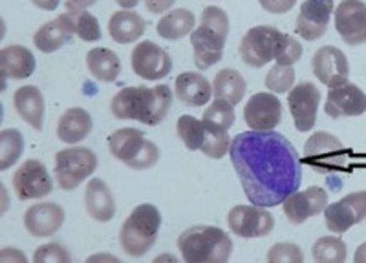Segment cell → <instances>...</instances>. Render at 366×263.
Returning <instances> with one entry per match:
<instances>
[{"instance_id": "cell-1", "label": "cell", "mask_w": 366, "mask_h": 263, "mask_svg": "<svg viewBox=\"0 0 366 263\" xmlns=\"http://www.w3.org/2000/svg\"><path fill=\"white\" fill-rule=\"evenodd\" d=\"M229 155L253 205H282L302 183V163L295 146L279 132H242L231 141Z\"/></svg>"}, {"instance_id": "cell-2", "label": "cell", "mask_w": 366, "mask_h": 263, "mask_svg": "<svg viewBox=\"0 0 366 263\" xmlns=\"http://www.w3.org/2000/svg\"><path fill=\"white\" fill-rule=\"evenodd\" d=\"M172 105V92L167 84L121 88L110 103V112L116 119H132L147 126L163 123Z\"/></svg>"}, {"instance_id": "cell-3", "label": "cell", "mask_w": 366, "mask_h": 263, "mask_svg": "<svg viewBox=\"0 0 366 263\" xmlns=\"http://www.w3.org/2000/svg\"><path fill=\"white\" fill-rule=\"evenodd\" d=\"M229 35L227 13L218 6H207L202 11L200 26L192 29V58L198 70H207L224 57L225 41Z\"/></svg>"}, {"instance_id": "cell-4", "label": "cell", "mask_w": 366, "mask_h": 263, "mask_svg": "<svg viewBox=\"0 0 366 263\" xmlns=\"http://www.w3.org/2000/svg\"><path fill=\"white\" fill-rule=\"evenodd\" d=\"M178 251L187 263H224L233 254V239L220 227L194 225L179 234Z\"/></svg>"}, {"instance_id": "cell-5", "label": "cell", "mask_w": 366, "mask_h": 263, "mask_svg": "<svg viewBox=\"0 0 366 263\" xmlns=\"http://www.w3.org/2000/svg\"><path fill=\"white\" fill-rule=\"evenodd\" d=\"M162 227V214L152 203L137 205L121 225L119 245L132 258L145 256L154 247Z\"/></svg>"}, {"instance_id": "cell-6", "label": "cell", "mask_w": 366, "mask_h": 263, "mask_svg": "<svg viewBox=\"0 0 366 263\" xmlns=\"http://www.w3.org/2000/svg\"><path fill=\"white\" fill-rule=\"evenodd\" d=\"M110 154L132 170H149L159 161V148L137 128H119L109 138Z\"/></svg>"}, {"instance_id": "cell-7", "label": "cell", "mask_w": 366, "mask_h": 263, "mask_svg": "<svg viewBox=\"0 0 366 263\" xmlns=\"http://www.w3.org/2000/svg\"><path fill=\"white\" fill-rule=\"evenodd\" d=\"M302 161L322 175L346 170L350 165V152L342 141L330 132H315L304 143Z\"/></svg>"}, {"instance_id": "cell-8", "label": "cell", "mask_w": 366, "mask_h": 263, "mask_svg": "<svg viewBox=\"0 0 366 263\" xmlns=\"http://www.w3.org/2000/svg\"><path fill=\"white\" fill-rule=\"evenodd\" d=\"M99 167L97 155L86 146H70L55 154V177L59 187L70 192L88 180Z\"/></svg>"}, {"instance_id": "cell-9", "label": "cell", "mask_w": 366, "mask_h": 263, "mask_svg": "<svg viewBox=\"0 0 366 263\" xmlns=\"http://www.w3.org/2000/svg\"><path fill=\"white\" fill-rule=\"evenodd\" d=\"M282 31L274 26H254L244 35L240 42L242 61L251 68H262L267 63L274 61L277 46H279Z\"/></svg>"}, {"instance_id": "cell-10", "label": "cell", "mask_w": 366, "mask_h": 263, "mask_svg": "<svg viewBox=\"0 0 366 263\" xmlns=\"http://www.w3.org/2000/svg\"><path fill=\"white\" fill-rule=\"evenodd\" d=\"M227 225L240 238H264L274 229V217L267 207L260 205H237L229 210Z\"/></svg>"}, {"instance_id": "cell-11", "label": "cell", "mask_w": 366, "mask_h": 263, "mask_svg": "<svg viewBox=\"0 0 366 263\" xmlns=\"http://www.w3.org/2000/svg\"><path fill=\"white\" fill-rule=\"evenodd\" d=\"M366 220V190L346 194L325 209V223L333 234H345Z\"/></svg>"}, {"instance_id": "cell-12", "label": "cell", "mask_w": 366, "mask_h": 263, "mask_svg": "<svg viewBox=\"0 0 366 263\" xmlns=\"http://www.w3.org/2000/svg\"><path fill=\"white\" fill-rule=\"evenodd\" d=\"M13 188L21 201L41 200L54 190V181L44 163L28 159L13 174Z\"/></svg>"}, {"instance_id": "cell-13", "label": "cell", "mask_w": 366, "mask_h": 263, "mask_svg": "<svg viewBox=\"0 0 366 263\" xmlns=\"http://www.w3.org/2000/svg\"><path fill=\"white\" fill-rule=\"evenodd\" d=\"M130 63L134 73L145 81H159L172 70L171 55L152 41H142L136 44L130 55Z\"/></svg>"}, {"instance_id": "cell-14", "label": "cell", "mask_w": 366, "mask_h": 263, "mask_svg": "<svg viewBox=\"0 0 366 263\" xmlns=\"http://www.w3.org/2000/svg\"><path fill=\"white\" fill-rule=\"evenodd\" d=\"M333 22L346 44L359 46L366 42V4L362 0H342L333 11Z\"/></svg>"}, {"instance_id": "cell-15", "label": "cell", "mask_w": 366, "mask_h": 263, "mask_svg": "<svg viewBox=\"0 0 366 263\" xmlns=\"http://www.w3.org/2000/svg\"><path fill=\"white\" fill-rule=\"evenodd\" d=\"M320 90L313 83H300L290 90L287 105L292 112L293 123L299 132H310L317 123V112H319Z\"/></svg>"}, {"instance_id": "cell-16", "label": "cell", "mask_w": 366, "mask_h": 263, "mask_svg": "<svg viewBox=\"0 0 366 263\" xmlns=\"http://www.w3.org/2000/svg\"><path fill=\"white\" fill-rule=\"evenodd\" d=\"M313 76L328 88L348 83L350 64L345 51L335 46H322L312 57Z\"/></svg>"}, {"instance_id": "cell-17", "label": "cell", "mask_w": 366, "mask_h": 263, "mask_svg": "<svg viewBox=\"0 0 366 263\" xmlns=\"http://www.w3.org/2000/svg\"><path fill=\"white\" fill-rule=\"evenodd\" d=\"M282 117V103L273 92H260L251 96L244 108V119L251 130L271 132L279 126Z\"/></svg>"}, {"instance_id": "cell-18", "label": "cell", "mask_w": 366, "mask_h": 263, "mask_svg": "<svg viewBox=\"0 0 366 263\" xmlns=\"http://www.w3.org/2000/svg\"><path fill=\"white\" fill-rule=\"evenodd\" d=\"M326 207H328V192L322 187H310L302 192L297 190L282 203L284 216L293 225H302L310 217L325 212Z\"/></svg>"}, {"instance_id": "cell-19", "label": "cell", "mask_w": 366, "mask_h": 263, "mask_svg": "<svg viewBox=\"0 0 366 263\" xmlns=\"http://www.w3.org/2000/svg\"><path fill=\"white\" fill-rule=\"evenodd\" d=\"M333 11V0H304L297 15L295 31L304 41H317L326 33Z\"/></svg>"}, {"instance_id": "cell-20", "label": "cell", "mask_w": 366, "mask_h": 263, "mask_svg": "<svg viewBox=\"0 0 366 263\" xmlns=\"http://www.w3.org/2000/svg\"><path fill=\"white\" fill-rule=\"evenodd\" d=\"M326 115L333 119L341 117H357L366 112V93L354 83H345L341 86L330 88L325 103Z\"/></svg>"}, {"instance_id": "cell-21", "label": "cell", "mask_w": 366, "mask_h": 263, "mask_svg": "<svg viewBox=\"0 0 366 263\" xmlns=\"http://www.w3.org/2000/svg\"><path fill=\"white\" fill-rule=\"evenodd\" d=\"M66 214L59 203H44L31 205L24 214V227L35 238H48L57 232L63 227Z\"/></svg>"}, {"instance_id": "cell-22", "label": "cell", "mask_w": 366, "mask_h": 263, "mask_svg": "<svg viewBox=\"0 0 366 263\" xmlns=\"http://www.w3.org/2000/svg\"><path fill=\"white\" fill-rule=\"evenodd\" d=\"M71 35H75L74 22H71L70 15L64 11L63 15L46 22L35 31L34 44L42 53H54V51L61 50L66 42H70Z\"/></svg>"}, {"instance_id": "cell-23", "label": "cell", "mask_w": 366, "mask_h": 263, "mask_svg": "<svg viewBox=\"0 0 366 263\" xmlns=\"http://www.w3.org/2000/svg\"><path fill=\"white\" fill-rule=\"evenodd\" d=\"M84 207L92 220L99 223L110 222L116 216V201L112 190L101 177H92L84 190Z\"/></svg>"}, {"instance_id": "cell-24", "label": "cell", "mask_w": 366, "mask_h": 263, "mask_svg": "<svg viewBox=\"0 0 366 263\" xmlns=\"http://www.w3.org/2000/svg\"><path fill=\"white\" fill-rule=\"evenodd\" d=\"M176 97L187 106H204L211 100L212 86L198 71H183L176 77L174 83Z\"/></svg>"}, {"instance_id": "cell-25", "label": "cell", "mask_w": 366, "mask_h": 263, "mask_svg": "<svg viewBox=\"0 0 366 263\" xmlns=\"http://www.w3.org/2000/svg\"><path fill=\"white\" fill-rule=\"evenodd\" d=\"M13 105H15L19 115L31 128L41 132L44 126V97L37 86L28 84V86L19 88L17 92L13 93Z\"/></svg>"}, {"instance_id": "cell-26", "label": "cell", "mask_w": 366, "mask_h": 263, "mask_svg": "<svg viewBox=\"0 0 366 263\" xmlns=\"http://www.w3.org/2000/svg\"><path fill=\"white\" fill-rule=\"evenodd\" d=\"M145 19L139 13L121 8L109 21L110 38L117 44H132L145 33Z\"/></svg>"}, {"instance_id": "cell-27", "label": "cell", "mask_w": 366, "mask_h": 263, "mask_svg": "<svg viewBox=\"0 0 366 263\" xmlns=\"http://www.w3.org/2000/svg\"><path fill=\"white\" fill-rule=\"evenodd\" d=\"M92 128H94V121H92L90 113L84 108L75 106V108H68L59 117L57 135L66 145H77L88 138Z\"/></svg>"}, {"instance_id": "cell-28", "label": "cell", "mask_w": 366, "mask_h": 263, "mask_svg": "<svg viewBox=\"0 0 366 263\" xmlns=\"http://www.w3.org/2000/svg\"><path fill=\"white\" fill-rule=\"evenodd\" d=\"M0 71L9 79H28L35 71V57L31 50L19 44L6 46L0 51Z\"/></svg>"}, {"instance_id": "cell-29", "label": "cell", "mask_w": 366, "mask_h": 263, "mask_svg": "<svg viewBox=\"0 0 366 263\" xmlns=\"http://www.w3.org/2000/svg\"><path fill=\"white\" fill-rule=\"evenodd\" d=\"M86 66L92 77L101 83H114L121 73V61L109 48H92L86 53Z\"/></svg>"}, {"instance_id": "cell-30", "label": "cell", "mask_w": 366, "mask_h": 263, "mask_svg": "<svg viewBox=\"0 0 366 263\" xmlns=\"http://www.w3.org/2000/svg\"><path fill=\"white\" fill-rule=\"evenodd\" d=\"M247 92L246 79L242 77V73L233 68H224L217 73L214 81H212V93L217 99L227 100L231 105L237 106L242 103L244 96Z\"/></svg>"}, {"instance_id": "cell-31", "label": "cell", "mask_w": 366, "mask_h": 263, "mask_svg": "<svg viewBox=\"0 0 366 263\" xmlns=\"http://www.w3.org/2000/svg\"><path fill=\"white\" fill-rule=\"evenodd\" d=\"M196 26V17L194 13L189 11V9H172L167 15H163L159 19L158 26V35L165 41H179L185 35H191L192 29Z\"/></svg>"}, {"instance_id": "cell-32", "label": "cell", "mask_w": 366, "mask_h": 263, "mask_svg": "<svg viewBox=\"0 0 366 263\" xmlns=\"http://www.w3.org/2000/svg\"><path fill=\"white\" fill-rule=\"evenodd\" d=\"M66 13L70 15L71 22H74L75 35L84 42H97L101 38V26L92 13H88L84 8H77V6L66 2Z\"/></svg>"}, {"instance_id": "cell-33", "label": "cell", "mask_w": 366, "mask_h": 263, "mask_svg": "<svg viewBox=\"0 0 366 263\" xmlns=\"http://www.w3.org/2000/svg\"><path fill=\"white\" fill-rule=\"evenodd\" d=\"M24 152V138L17 128L0 132V170H8L21 159Z\"/></svg>"}, {"instance_id": "cell-34", "label": "cell", "mask_w": 366, "mask_h": 263, "mask_svg": "<svg viewBox=\"0 0 366 263\" xmlns=\"http://www.w3.org/2000/svg\"><path fill=\"white\" fill-rule=\"evenodd\" d=\"M346 254V243L339 236H322L312 247V256L317 263H342Z\"/></svg>"}, {"instance_id": "cell-35", "label": "cell", "mask_w": 366, "mask_h": 263, "mask_svg": "<svg viewBox=\"0 0 366 263\" xmlns=\"http://www.w3.org/2000/svg\"><path fill=\"white\" fill-rule=\"evenodd\" d=\"M204 121V119H202ZM205 135L204 145H202L200 152L211 159H222L231 148V139H229L227 130L220 128V126L212 125V123L204 121Z\"/></svg>"}, {"instance_id": "cell-36", "label": "cell", "mask_w": 366, "mask_h": 263, "mask_svg": "<svg viewBox=\"0 0 366 263\" xmlns=\"http://www.w3.org/2000/svg\"><path fill=\"white\" fill-rule=\"evenodd\" d=\"M176 130H178V138L182 139L183 145L187 146V150H200L204 145V121H198L194 115H182L176 123Z\"/></svg>"}, {"instance_id": "cell-37", "label": "cell", "mask_w": 366, "mask_h": 263, "mask_svg": "<svg viewBox=\"0 0 366 263\" xmlns=\"http://www.w3.org/2000/svg\"><path fill=\"white\" fill-rule=\"evenodd\" d=\"M295 84V70L293 66L277 63L266 76V88L273 93L290 92Z\"/></svg>"}, {"instance_id": "cell-38", "label": "cell", "mask_w": 366, "mask_h": 263, "mask_svg": "<svg viewBox=\"0 0 366 263\" xmlns=\"http://www.w3.org/2000/svg\"><path fill=\"white\" fill-rule=\"evenodd\" d=\"M234 117H237V113H234V105H231L227 100L217 99L214 103H211V105L207 106V110L204 112L202 119L207 123H212V125L220 126V128L224 130H229L234 125Z\"/></svg>"}, {"instance_id": "cell-39", "label": "cell", "mask_w": 366, "mask_h": 263, "mask_svg": "<svg viewBox=\"0 0 366 263\" xmlns=\"http://www.w3.org/2000/svg\"><path fill=\"white\" fill-rule=\"evenodd\" d=\"M304 53V48L295 37L292 35L282 33L280 35L279 46H277V53H274V61L280 64H287V66H293L297 61H300Z\"/></svg>"}, {"instance_id": "cell-40", "label": "cell", "mask_w": 366, "mask_h": 263, "mask_svg": "<svg viewBox=\"0 0 366 263\" xmlns=\"http://www.w3.org/2000/svg\"><path fill=\"white\" fill-rule=\"evenodd\" d=\"M267 262L271 263H302L304 254L295 243H274L267 251Z\"/></svg>"}, {"instance_id": "cell-41", "label": "cell", "mask_w": 366, "mask_h": 263, "mask_svg": "<svg viewBox=\"0 0 366 263\" xmlns=\"http://www.w3.org/2000/svg\"><path fill=\"white\" fill-rule=\"evenodd\" d=\"M35 263H70V252L61 243H46L39 247L34 254Z\"/></svg>"}, {"instance_id": "cell-42", "label": "cell", "mask_w": 366, "mask_h": 263, "mask_svg": "<svg viewBox=\"0 0 366 263\" xmlns=\"http://www.w3.org/2000/svg\"><path fill=\"white\" fill-rule=\"evenodd\" d=\"M266 11L273 13V15H284V13L292 11L295 8L297 0H258Z\"/></svg>"}, {"instance_id": "cell-43", "label": "cell", "mask_w": 366, "mask_h": 263, "mask_svg": "<svg viewBox=\"0 0 366 263\" xmlns=\"http://www.w3.org/2000/svg\"><path fill=\"white\" fill-rule=\"evenodd\" d=\"M176 0H145V6L150 13L154 15H162V13L169 11L174 6Z\"/></svg>"}, {"instance_id": "cell-44", "label": "cell", "mask_w": 366, "mask_h": 263, "mask_svg": "<svg viewBox=\"0 0 366 263\" xmlns=\"http://www.w3.org/2000/svg\"><path fill=\"white\" fill-rule=\"evenodd\" d=\"M6 259H8V262L15 259V262H21V263L28 262L22 252H19L17 249H11V247H9V249H2V262H6Z\"/></svg>"}, {"instance_id": "cell-45", "label": "cell", "mask_w": 366, "mask_h": 263, "mask_svg": "<svg viewBox=\"0 0 366 263\" xmlns=\"http://www.w3.org/2000/svg\"><path fill=\"white\" fill-rule=\"evenodd\" d=\"M34 6H37L39 9H44V11H54L59 8L61 0H31Z\"/></svg>"}, {"instance_id": "cell-46", "label": "cell", "mask_w": 366, "mask_h": 263, "mask_svg": "<svg viewBox=\"0 0 366 263\" xmlns=\"http://www.w3.org/2000/svg\"><path fill=\"white\" fill-rule=\"evenodd\" d=\"M354 262L355 263H366V242L362 245L357 247V251L354 254Z\"/></svg>"}, {"instance_id": "cell-47", "label": "cell", "mask_w": 366, "mask_h": 263, "mask_svg": "<svg viewBox=\"0 0 366 263\" xmlns=\"http://www.w3.org/2000/svg\"><path fill=\"white\" fill-rule=\"evenodd\" d=\"M68 2H70V4H74V6H77V8H90V6H94L97 2V0H68Z\"/></svg>"}, {"instance_id": "cell-48", "label": "cell", "mask_w": 366, "mask_h": 263, "mask_svg": "<svg viewBox=\"0 0 366 263\" xmlns=\"http://www.w3.org/2000/svg\"><path fill=\"white\" fill-rule=\"evenodd\" d=\"M117 4L121 6L123 9H132L139 4V0H116Z\"/></svg>"}, {"instance_id": "cell-49", "label": "cell", "mask_w": 366, "mask_h": 263, "mask_svg": "<svg viewBox=\"0 0 366 263\" xmlns=\"http://www.w3.org/2000/svg\"><path fill=\"white\" fill-rule=\"evenodd\" d=\"M99 259H107V262H119V259L114 258V256H90L88 262H99Z\"/></svg>"}]
</instances>
